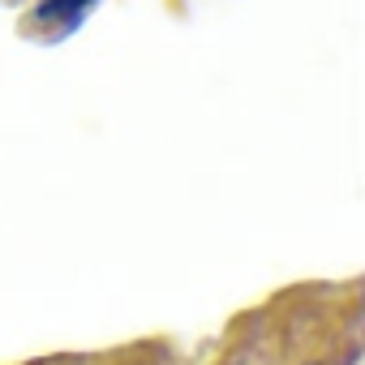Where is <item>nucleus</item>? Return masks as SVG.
<instances>
[{"label": "nucleus", "mask_w": 365, "mask_h": 365, "mask_svg": "<svg viewBox=\"0 0 365 365\" xmlns=\"http://www.w3.org/2000/svg\"><path fill=\"white\" fill-rule=\"evenodd\" d=\"M91 9H95V0H39L35 22L52 26V31H73Z\"/></svg>", "instance_id": "nucleus-1"}]
</instances>
